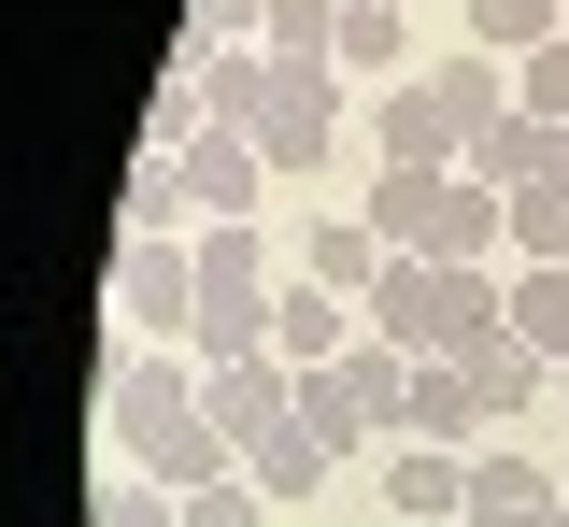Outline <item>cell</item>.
Instances as JSON below:
<instances>
[{"mask_svg":"<svg viewBox=\"0 0 569 527\" xmlns=\"http://www.w3.org/2000/svg\"><path fill=\"white\" fill-rule=\"evenodd\" d=\"M498 242H512V271H556V257H569V143L498 200Z\"/></svg>","mask_w":569,"mask_h":527,"instance_id":"10","label":"cell"},{"mask_svg":"<svg viewBox=\"0 0 569 527\" xmlns=\"http://www.w3.org/2000/svg\"><path fill=\"white\" fill-rule=\"evenodd\" d=\"M342 14H413V0H342Z\"/></svg>","mask_w":569,"mask_h":527,"instance_id":"27","label":"cell"},{"mask_svg":"<svg viewBox=\"0 0 569 527\" xmlns=\"http://www.w3.org/2000/svg\"><path fill=\"white\" fill-rule=\"evenodd\" d=\"M370 143H385V171H441V157H456V100H441V72H399V86H385Z\"/></svg>","mask_w":569,"mask_h":527,"instance_id":"7","label":"cell"},{"mask_svg":"<svg viewBox=\"0 0 569 527\" xmlns=\"http://www.w3.org/2000/svg\"><path fill=\"white\" fill-rule=\"evenodd\" d=\"M86 527H186V499H171V485H142V470H114V485L86 499Z\"/></svg>","mask_w":569,"mask_h":527,"instance_id":"24","label":"cell"},{"mask_svg":"<svg viewBox=\"0 0 569 527\" xmlns=\"http://www.w3.org/2000/svg\"><path fill=\"white\" fill-rule=\"evenodd\" d=\"M385 514H470V456H441V443H385Z\"/></svg>","mask_w":569,"mask_h":527,"instance_id":"14","label":"cell"},{"mask_svg":"<svg viewBox=\"0 0 569 527\" xmlns=\"http://www.w3.org/2000/svg\"><path fill=\"white\" fill-rule=\"evenodd\" d=\"M271 228L242 215V228H200V300H242V314H271Z\"/></svg>","mask_w":569,"mask_h":527,"instance_id":"13","label":"cell"},{"mask_svg":"<svg viewBox=\"0 0 569 527\" xmlns=\"http://www.w3.org/2000/svg\"><path fill=\"white\" fill-rule=\"evenodd\" d=\"M129 470H142V485H171V499H200V485H228L242 456H228V428H213L200 399H186V414H171L157 443H129Z\"/></svg>","mask_w":569,"mask_h":527,"instance_id":"9","label":"cell"},{"mask_svg":"<svg viewBox=\"0 0 569 527\" xmlns=\"http://www.w3.org/2000/svg\"><path fill=\"white\" fill-rule=\"evenodd\" d=\"M271 58H342V0H271Z\"/></svg>","mask_w":569,"mask_h":527,"instance_id":"22","label":"cell"},{"mask_svg":"<svg viewBox=\"0 0 569 527\" xmlns=\"http://www.w3.org/2000/svg\"><path fill=\"white\" fill-rule=\"evenodd\" d=\"M399 58H413V14H342V58L328 72H385L399 86Z\"/></svg>","mask_w":569,"mask_h":527,"instance_id":"23","label":"cell"},{"mask_svg":"<svg viewBox=\"0 0 569 527\" xmlns=\"http://www.w3.org/2000/svg\"><path fill=\"white\" fill-rule=\"evenodd\" d=\"M456 371H470V399H485V428H512V414H541V357H527L512 328H485V342H470Z\"/></svg>","mask_w":569,"mask_h":527,"instance_id":"16","label":"cell"},{"mask_svg":"<svg viewBox=\"0 0 569 527\" xmlns=\"http://www.w3.org/2000/svg\"><path fill=\"white\" fill-rule=\"evenodd\" d=\"M342 342H356V300H328L313 271H299V286H271V357H284V371H328Z\"/></svg>","mask_w":569,"mask_h":527,"instance_id":"12","label":"cell"},{"mask_svg":"<svg viewBox=\"0 0 569 527\" xmlns=\"http://www.w3.org/2000/svg\"><path fill=\"white\" fill-rule=\"evenodd\" d=\"M370 242L385 257H498V186H470L456 157L441 171H385L370 186Z\"/></svg>","mask_w":569,"mask_h":527,"instance_id":"2","label":"cell"},{"mask_svg":"<svg viewBox=\"0 0 569 527\" xmlns=\"http://www.w3.org/2000/svg\"><path fill=\"white\" fill-rule=\"evenodd\" d=\"M186 43L228 58V43H271V0H186Z\"/></svg>","mask_w":569,"mask_h":527,"instance_id":"25","label":"cell"},{"mask_svg":"<svg viewBox=\"0 0 569 527\" xmlns=\"http://www.w3.org/2000/svg\"><path fill=\"white\" fill-rule=\"evenodd\" d=\"M556 499H569V485L527 443H485V456H470V527H556Z\"/></svg>","mask_w":569,"mask_h":527,"instance_id":"8","label":"cell"},{"mask_svg":"<svg viewBox=\"0 0 569 527\" xmlns=\"http://www.w3.org/2000/svg\"><path fill=\"white\" fill-rule=\"evenodd\" d=\"M512 115H527V129H569V29L541 58H512Z\"/></svg>","mask_w":569,"mask_h":527,"instance_id":"21","label":"cell"},{"mask_svg":"<svg viewBox=\"0 0 569 527\" xmlns=\"http://www.w3.org/2000/svg\"><path fill=\"white\" fill-rule=\"evenodd\" d=\"M556 527H569V499H556Z\"/></svg>","mask_w":569,"mask_h":527,"instance_id":"28","label":"cell"},{"mask_svg":"<svg viewBox=\"0 0 569 527\" xmlns=\"http://www.w3.org/2000/svg\"><path fill=\"white\" fill-rule=\"evenodd\" d=\"M556 29H569L556 0H470V43H485L498 72H512V58H541V43H556Z\"/></svg>","mask_w":569,"mask_h":527,"instance_id":"20","label":"cell"},{"mask_svg":"<svg viewBox=\"0 0 569 527\" xmlns=\"http://www.w3.org/2000/svg\"><path fill=\"white\" fill-rule=\"evenodd\" d=\"M200 314V228H129L114 242V328L129 342H186Z\"/></svg>","mask_w":569,"mask_h":527,"instance_id":"3","label":"cell"},{"mask_svg":"<svg viewBox=\"0 0 569 527\" xmlns=\"http://www.w3.org/2000/svg\"><path fill=\"white\" fill-rule=\"evenodd\" d=\"M328 470H342V456L313 443V428H299V414H284L271 443L242 456V485H257V499H271V514H299V499H313V485H328Z\"/></svg>","mask_w":569,"mask_h":527,"instance_id":"15","label":"cell"},{"mask_svg":"<svg viewBox=\"0 0 569 527\" xmlns=\"http://www.w3.org/2000/svg\"><path fill=\"white\" fill-rule=\"evenodd\" d=\"M399 443L485 456V399H470V371H456V357H427V371H413V399H399Z\"/></svg>","mask_w":569,"mask_h":527,"instance_id":"11","label":"cell"},{"mask_svg":"<svg viewBox=\"0 0 569 527\" xmlns=\"http://www.w3.org/2000/svg\"><path fill=\"white\" fill-rule=\"evenodd\" d=\"M200 414L228 428V456H257L284 414H299V371H284V357H228V371H200Z\"/></svg>","mask_w":569,"mask_h":527,"instance_id":"6","label":"cell"},{"mask_svg":"<svg viewBox=\"0 0 569 527\" xmlns=\"http://www.w3.org/2000/svg\"><path fill=\"white\" fill-rule=\"evenodd\" d=\"M541 157H556V129H527V115H485V129L456 143V171H470V186H498V200H512V186H527Z\"/></svg>","mask_w":569,"mask_h":527,"instance_id":"19","label":"cell"},{"mask_svg":"<svg viewBox=\"0 0 569 527\" xmlns=\"http://www.w3.org/2000/svg\"><path fill=\"white\" fill-rule=\"evenodd\" d=\"M498 328L556 371V357H569V257H556V271H512V286H498Z\"/></svg>","mask_w":569,"mask_h":527,"instance_id":"17","label":"cell"},{"mask_svg":"<svg viewBox=\"0 0 569 527\" xmlns=\"http://www.w3.org/2000/svg\"><path fill=\"white\" fill-rule=\"evenodd\" d=\"M299 271H313L328 300H370V286H385V242H370V215H328L313 242H299Z\"/></svg>","mask_w":569,"mask_h":527,"instance_id":"18","label":"cell"},{"mask_svg":"<svg viewBox=\"0 0 569 527\" xmlns=\"http://www.w3.org/2000/svg\"><path fill=\"white\" fill-rule=\"evenodd\" d=\"M556 14H569V0H556Z\"/></svg>","mask_w":569,"mask_h":527,"instance_id":"29","label":"cell"},{"mask_svg":"<svg viewBox=\"0 0 569 527\" xmlns=\"http://www.w3.org/2000/svg\"><path fill=\"white\" fill-rule=\"evenodd\" d=\"M186 527H271V499L228 470V485H200V499H186Z\"/></svg>","mask_w":569,"mask_h":527,"instance_id":"26","label":"cell"},{"mask_svg":"<svg viewBox=\"0 0 569 527\" xmlns=\"http://www.w3.org/2000/svg\"><path fill=\"white\" fill-rule=\"evenodd\" d=\"M186 399H200L186 342H114V357H100V428H114V456H129V443H157Z\"/></svg>","mask_w":569,"mask_h":527,"instance_id":"4","label":"cell"},{"mask_svg":"<svg viewBox=\"0 0 569 527\" xmlns=\"http://www.w3.org/2000/svg\"><path fill=\"white\" fill-rule=\"evenodd\" d=\"M356 328L370 342H399V357H470L498 328V257H385V286L356 300Z\"/></svg>","mask_w":569,"mask_h":527,"instance_id":"1","label":"cell"},{"mask_svg":"<svg viewBox=\"0 0 569 527\" xmlns=\"http://www.w3.org/2000/svg\"><path fill=\"white\" fill-rule=\"evenodd\" d=\"M171 200H186V228H242L271 200V157L242 143V129H200V143L171 157Z\"/></svg>","mask_w":569,"mask_h":527,"instance_id":"5","label":"cell"}]
</instances>
